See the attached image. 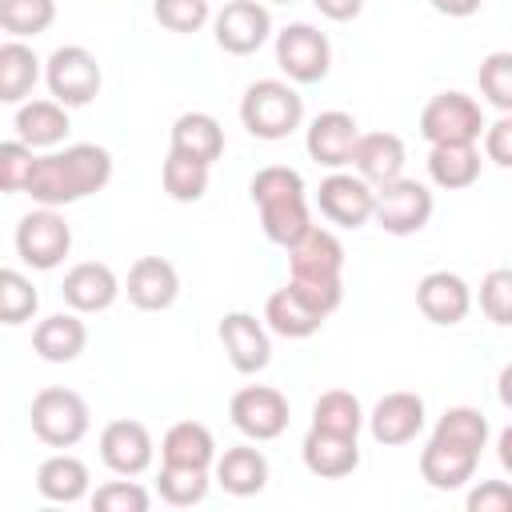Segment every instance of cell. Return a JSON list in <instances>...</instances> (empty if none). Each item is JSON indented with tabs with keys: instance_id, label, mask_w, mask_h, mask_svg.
<instances>
[{
	"instance_id": "e0dca14e",
	"label": "cell",
	"mask_w": 512,
	"mask_h": 512,
	"mask_svg": "<svg viewBox=\"0 0 512 512\" xmlns=\"http://www.w3.org/2000/svg\"><path fill=\"white\" fill-rule=\"evenodd\" d=\"M220 344L232 360L236 372L244 376H256L272 364V340H268V324L256 320L252 312H224L220 320Z\"/></svg>"
},
{
	"instance_id": "bcb514c9",
	"label": "cell",
	"mask_w": 512,
	"mask_h": 512,
	"mask_svg": "<svg viewBox=\"0 0 512 512\" xmlns=\"http://www.w3.org/2000/svg\"><path fill=\"white\" fill-rule=\"evenodd\" d=\"M312 8L324 16V20H336V24H348L364 12V0H312Z\"/></svg>"
},
{
	"instance_id": "7bdbcfd3",
	"label": "cell",
	"mask_w": 512,
	"mask_h": 512,
	"mask_svg": "<svg viewBox=\"0 0 512 512\" xmlns=\"http://www.w3.org/2000/svg\"><path fill=\"white\" fill-rule=\"evenodd\" d=\"M36 168V148H28L24 140H4L0 144V188L4 192H24Z\"/></svg>"
},
{
	"instance_id": "44dd1931",
	"label": "cell",
	"mask_w": 512,
	"mask_h": 512,
	"mask_svg": "<svg viewBox=\"0 0 512 512\" xmlns=\"http://www.w3.org/2000/svg\"><path fill=\"white\" fill-rule=\"evenodd\" d=\"M300 456H304V468L320 480H344L360 468L356 436H340V432H324V428H308Z\"/></svg>"
},
{
	"instance_id": "8992f818",
	"label": "cell",
	"mask_w": 512,
	"mask_h": 512,
	"mask_svg": "<svg viewBox=\"0 0 512 512\" xmlns=\"http://www.w3.org/2000/svg\"><path fill=\"white\" fill-rule=\"evenodd\" d=\"M488 120L480 112V100L468 92H436L420 108V136L428 144H476L484 136Z\"/></svg>"
},
{
	"instance_id": "f35d334b",
	"label": "cell",
	"mask_w": 512,
	"mask_h": 512,
	"mask_svg": "<svg viewBox=\"0 0 512 512\" xmlns=\"http://www.w3.org/2000/svg\"><path fill=\"white\" fill-rule=\"evenodd\" d=\"M476 84L496 112H512V52H488L476 68Z\"/></svg>"
},
{
	"instance_id": "ba28073f",
	"label": "cell",
	"mask_w": 512,
	"mask_h": 512,
	"mask_svg": "<svg viewBox=\"0 0 512 512\" xmlns=\"http://www.w3.org/2000/svg\"><path fill=\"white\" fill-rule=\"evenodd\" d=\"M44 84L64 108H84L100 96L104 72L84 44H64L44 60Z\"/></svg>"
},
{
	"instance_id": "4316f807",
	"label": "cell",
	"mask_w": 512,
	"mask_h": 512,
	"mask_svg": "<svg viewBox=\"0 0 512 512\" xmlns=\"http://www.w3.org/2000/svg\"><path fill=\"white\" fill-rule=\"evenodd\" d=\"M324 312L320 308H312L292 284H284V288H276L272 296H268V304H264V324H268V332H276V336H284V340H308V336H316L320 328H324Z\"/></svg>"
},
{
	"instance_id": "d590c367",
	"label": "cell",
	"mask_w": 512,
	"mask_h": 512,
	"mask_svg": "<svg viewBox=\"0 0 512 512\" xmlns=\"http://www.w3.org/2000/svg\"><path fill=\"white\" fill-rule=\"evenodd\" d=\"M436 440H448V444H460V448H472V452H484L488 448V416L480 408H468V404H452L444 408V416L436 420L432 428Z\"/></svg>"
},
{
	"instance_id": "7a4b0ae2",
	"label": "cell",
	"mask_w": 512,
	"mask_h": 512,
	"mask_svg": "<svg viewBox=\"0 0 512 512\" xmlns=\"http://www.w3.org/2000/svg\"><path fill=\"white\" fill-rule=\"evenodd\" d=\"M288 284L324 316H332L344 300V244L332 228L312 224L288 248Z\"/></svg>"
},
{
	"instance_id": "1f68e13d",
	"label": "cell",
	"mask_w": 512,
	"mask_h": 512,
	"mask_svg": "<svg viewBox=\"0 0 512 512\" xmlns=\"http://www.w3.org/2000/svg\"><path fill=\"white\" fill-rule=\"evenodd\" d=\"M428 176L444 192L472 188L480 180V148L476 144H432L428 148Z\"/></svg>"
},
{
	"instance_id": "7dc6e473",
	"label": "cell",
	"mask_w": 512,
	"mask_h": 512,
	"mask_svg": "<svg viewBox=\"0 0 512 512\" xmlns=\"http://www.w3.org/2000/svg\"><path fill=\"white\" fill-rule=\"evenodd\" d=\"M428 4H432L440 16H448V20H464V16H476L484 0H428Z\"/></svg>"
},
{
	"instance_id": "9c48e42d",
	"label": "cell",
	"mask_w": 512,
	"mask_h": 512,
	"mask_svg": "<svg viewBox=\"0 0 512 512\" xmlns=\"http://www.w3.org/2000/svg\"><path fill=\"white\" fill-rule=\"evenodd\" d=\"M228 416H232L240 436L260 444V440L284 436V428L292 420V408H288V396L280 388H272V384H244V388L232 392Z\"/></svg>"
},
{
	"instance_id": "603a6c76",
	"label": "cell",
	"mask_w": 512,
	"mask_h": 512,
	"mask_svg": "<svg viewBox=\"0 0 512 512\" xmlns=\"http://www.w3.org/2000/svg\"><path fill=\"white\" fill-rule=\"evenodd\" d=\"M476 464H480V452L460 448V444H448V440H436V436H428V444L420 448V476L436 492L464 488L476 476Z\"/></svg>"
},
{
	"instance_id": "30bf717a",
	"label": "cell",
	"mask_w": 512,
	"mask_h": 512,
	"mask_svg": "<svg viewBox=\"0 0 512 512\" xmlns=\"http://www.w3.org/2000/svg\"><path fill=\"white\" fill-rule=\"evenodd\" d=\"M276 64L292 84H320L332 68V44L316 24H288L276 32Z\"/></svg>"
},
{
	"instance_id": "681fc988",
	"label": "cell",
	"mask_w": 512,
	"mask_h": 512,
	"mask_svg": "<svg viewBox=\"0 0 512 512\" xmlns=\"http://www.w3.org/2000/svg\"><path fill=\"white\" fill-rule=\"evenodd\" d=\"M496 396H500V404L512 412V360L500 368V376H496Z\"/></svg>"
},
{
	"instance_id": "b9f144b4",
	"label": "cell",
	"mask_w": 512,
	"mask_h": 512,
	"mask_svg": "<svg viewBox=\"0 0 512 512\" xmlns=\"http://www.w3.org/2000/svg\"><path fill=\"white\" fill-rule=\"evenodd\" d=\"M480 312L496 324V328H512V268H492L480 280Z\"/></svg>"
},
{
	"instance_id": "f546056e",
	"label": "cell",
	"mask_w": 512,
	"mask_h": 512,
	"mask_svg": "<svg viewBox=\"0 0 512 512\" xmlns=\"http://www.w3.org/2000/svg\"><path fill=\"white\" fill-rule=\"evenodd\" d=\"M216 436L200 420H176L160 440V464H188V468H212L216 464Z\"/></svg>"
},
{
	"instance_id": "f6af8a7d",
	"label": "cell",
	"mask_w": 512,
	"mask_h": 512,
	"mask_svg": "<svg viewBox=\"0 0 512 512\" xmlns=\"http://www.w3.org/2000/svg\"><path fill=\"white\" fill-rule=\"evenodd\" d=\"M484 156L496 168H512V112H500V120L484 128Z\"/></svg>"
},
{
	"instance_id": "cb8c5ba5",
	"label": "cell",
	"mask_w": 512,
	"mask_h": 512,
	"mask_svg": "<svg viewBox=\"0 0 512 512\" xmlns=\"http://www.w3.org/2000/svg\"><path fill=\"white\" fill-rule=\"evenodd\" d=\"M404 140L396 132H360L356 152H352V172H360L372 188L392 184L404 176Z\"/></svg>"
},
{
	"instance_id": "8d00e7d4",
	"label": "cell",
	"mask_w": 512,
	"mask_h": 512,
	"mask_svg": "<svg viewBox=\"0 0 512 512\" xmlns=\"http://www.w3.org/2000/svg\"><path fill=\"white\" fill-rule=\"evenodd\" d=\"M56 20V0H0V28L16 40L48 32Z\"/></svg>"
},
{
	"instance_id": "8fae6325",
	"label": "cell",
	"mask_w": 512,
	"mask_h": 512,
	"mask_svg": "<svg viewBox=\"0 0 512 512\" xmlns=\"http://www.w3.org/2000/svg\"><path fill=\"white\" fill-rule=\"evenodd\" d=\"M316 208H320V216H324L328 224L356 232V228H364V224L372 220V212H376V188H372L360 172L336 168V172H328V176L320 180V188H316Z\"/></svg>"
},
{
	"instance_id": "7c38bea8",
	"label": "cell",
	"mask_w": 512,
	"mask_h": 512,
	"mask_svg": "<svg viewBox=\"0 0 512 512\" xmlns=\"http://www.w3.org/2000/svg\"><path fill=\"white\" fill-rule=\"evenodd\" d=\"M432 208H436V200H432L428 184L400 176V180L376 188V212H372V220L388 236H416L432 220Z\"/></svg>"
},
{
	"instance_id": "83f0119b",
	"label": "cell",
	"mask_w": 512,
	"mask_h": 512,
	"mask_svg": "<svg viewBox=\"0 0 512 512\" xmlns=\"http://www.w3.org/2000/svg\"><path fill=\"white\" fill-rule=\"evenodd\" d=\"M88 488H92L88 464H84L80 456L64 452V448H60L56 456L40 460V468H36V492H40L48 504H76V500L92 496Z\"/></svg>"
},
{
	"instance_id": "7402d4cb",
	"label": "cell",
	"mask_w": 512,
	"mask_h": 512,
	"mask_svg": "<svg viewBox=\"0 0 512 512\" xmlns=\"http://www.w3.org/2000/svg\"><path fill=\"white\" fill-rule=\"evenodd\" d=\"M12 128H16V140H24L28 148H60L72 132V120H68V108L60 100H24L16 104V116H12Z\"/></svg>"
},
{
	"instance_id": "c3c4849f",
	"label": "cell",
	"mask_w": 512,
	"mask_h": 512,
	"mask_svg": "<svg viewBox=\"0 0 512 512\" xmlns=\"http://www.w3.org/2000/svg\"><path fill=\"white\" fill-rule=\"evenodd\" d=\"M496 460H500V468L512 476V424L496 436Z\"/></svg>"
},
{
	"instance_id": "f907efd6",
	"label": "cell",
	"mask_w": 512,
	"mask_h": 512,
	"mask_svg": "<svg viewBox=\"0 0 512 512\" xmlns=\"http://www.w3.org/2000/svg\"><path fill=\"white\" fill-rule=\"evenodd\" d=\"M272 4H292V0H272Z\"/></svg>"
},
{
	"instance_id": "52a82bcc",
	"label": "cell",
	"mask_w": 512,
	"mask_h": 512,
	"mask_svg": "<svg viewBox=\"0 0 512 512\" xmlns=\"http://www.w3.org/2000/svg\"><path fill=\"white\" fill-rule=\"evenodd\" d=\"M68 252H72V224L60 216V208L36 204L32 212L20 216V224H16V256L28 268L52 272V268L64 264Z\"/></svg>"
},
{
	"instance_id": "484cf974",
	"label": "cell",
	"mask_w": 512,
	"mask_h": 512,
	"mask_svg": "<svg viewBox=\"0 0 512 512\" xmlns=\"http://www.w3.org/2000/svg\"><path fill=\"white\" fill-rule=\"evenodd\" d=\"M212 476L228 496H256L268 484V456L256 448V440L252 444H232L216 456Z\"/></svg>"
},
{
	"instance_id": "277c9868",
	"label": "cell",
	"mask_w": 512,
	"mask_h": 512,
	"mask_svg": "<svg viewBox=\"0 0 512 512\" xmlns=\"http://www.w3.org/2000/svg\"><path fill=\"white\" fill-rule=\"evenodd\" d=\"M240 124L256 140H284L304 124V100L292 80H252L240 96Z\"/></svg>"
},
{
	"instance_id": "d6a6232c",
	"label": "cell",
	"mask_w": 512,
	"mask_h": 512,
	"mask_svg": "<svg viewBox=\"0 0 512 512\" xmlns=\"http://www.w3.org/2000/svg\"><path fill=\"white\" fill-rule=\"evenodd\" d=\"M364 424H368V412L348 388H328L312 404V428L340 432V436H360Z\"/></svg>"
},
{
	"instance_id": "2e32d148",
	"label": "cell",
	"mask_w": 512,
	"mask_h": 512,
	"mask_svg": "<svg viewBox=\"0 0 512 512\" xmlns=\"http://www.w3.org/2000/svg\"><path fill=\"white\" fill-rule=\"evenodd\" d=\"M356 140H360V124L352 112H340V108H328L320 116H312V124L304 128V148L316 164L324 168H348L352 164V152H356Z\"/></svg>"
},
{
	"instance_id": "60d3db41",
	"label": "cell",
	"mask_w": 512,
	"mask_h": 512,
	"mask_svg": "<svg viewBox=\"0 0 512 512\" xmlns=\"http://www.w3.org/2000/svg\"><path fill=\"white\" fill-rule=\"evenodd\" d=\"M152 16L160 28L188 36L212 20V4L208 0H152Z\"/></svg>"
},
{
	"instance_id": "ffe728a7",
	"label": "cell",
	"mask_w": 512,
	"mask_h": 512,
	"mask_svg": "<svg viewBox=\"0 0 512 512\" xmlns=\"http://www.w3.org/2000/svg\"><path fill=\"white\" fill-rule=\"evenodd\" d=\"M124 292H128V300H132L140 312H164V308H172L176 296H180V272H176V264L164 260V256H140V260L128 268Z\"/></svg>"
},
{
	"instance_id": "9a60e30c",
	"label": "cell",
	"mask_w": 512,
	"mask_h": 512,
	"mask_svg": "<svg viewBox=\"0 0 512 512\" xmlns=\"http://www.w3.org/2000/svg\"><path fill=\"white\" fill-rule=\"evenodd\" d=\"M424 396L416 392H384L376 400V408L368 412V432L376 444L384 448H400V444H412L420 432H424Z\"/></svg>"
},
{
	"instance_id": "d6986e66",
	"label": "cell",
	"mask_w": 512,
	"mask_h": 512,
	"mask_svg": "<svg viewBox=\"0 0 512 512\" xmlns=\"http://www.w3.org/2000/svg\"><path fill=\"white\" fill-rule=\"evenodd\" d=\"M416 308L424 320L440 324V328H452L460 324L468 312H472V288L460 272H448V268H436L428 276H420L416 284Z\"/></svg>"
},
{
	"instance_id": "e575fe53",
	"label": "cell",
	"mask_w": 512,
	"mask_h": 512,
	"mask_svg": "<svg viewBox=\"0 0 512 512\" xmlns=\"http://www.w3.org/2000/svg\"><path fill=\"white\" fill-rule=\"evenodd\" d=\"M208 172H212V164H200V160L180 156V152L168 148L164 168H160V180H164V192H168L176 204H196V200H204V192H208Z\"/></svg>"
},
{
	"instance_id": "ab89813d",
	"label": "cell",
	"mask_w": 512,
	"mask_h": 512,
	"mask_svg": "<svg viewBox=\"0 0 512 512\" xmlns=\"http://www.w3.org/2000/svg\"><path fill=\"white\" fill-rule=\"evenodd\" d=\"M88 504H92L96 512H148V508H152V492H148L144 484H136L132 476H120V480L100 484V488L88 496Z\"/></svg>"
},
{
	"instance_id": "836d02e7",
	"label": "cell",
	"mask_w": 512,
	"mask_h": 512,
	"mask_svg": "<svg viewBox=\"0 0 512 512\" xmlns=\"http://www.w3.org/2000/svg\"><path fill=\"white\" fill-rule=\"evenodd\" d=\"M212 480H216L212 468L160 464V472H156V492H160V500L172 504V508H192V504H204Z\"/></svg>"
},
{
	"instance_id": "4dcf8cb0",
	"label": "cell",
	"mask_w": 512,
	"mask_h": 512,
	"mask_svg": "<svg viewBox=\"0 0 512 512\" xmlns=\"http://www.w3.org/2000/svg\"><path fill=\"white\" fill-rule=\"evenodd\" d=\"M40 64H44V60H40L24 40L8 36V40L0 44V100H4V104H24V100L32 96V88H36V80L44 76Z\"/></svg>"
},
{
	"instance_id": "6da1fadb",
	"label": "cell",
	"mask_w": 512,
	"mask_h": 512,
	"mask_svg": "<svg viewBox=\"0 0 512 512\" xmlns=\"http://www.w3.org/2000/svg\"><path fill=\"white\" fill-rule=\"evenodd\" d=\"M112 180V152L104 144H64L36 156L28 196L44 208H64L84 196H96Z\"/></svg>"
},
{
	"instance_id": "d4e9b609",
	"label": "cell",
	"mask_w": 512,
	"mask_h": 512,
	"mask_svg": "<svg viewBox=\"0 0 512 512\" xmlns=\"http://www.w3.org/2000/svg\"><path fill=\"white\" fill-rule=\"evenodd\" d=\"M32 348L48 364H72L88 348V324L72 308L68 312H52L32 328Z\"/></svg>"
},
{
	"instance_id": "74e56055",
	"label": "cell",
	"mask_w": 512,
	"mask_h": 512,
	"mask_svg": "<svg viewBox=\"0 0 512 512\" xmlns=\"http://www.w3.org/2000/svg\"><path fill=\"white\" fill-rule=\"evenodd\" d=\"M40 308V292L32 288V280L20 268H0V320L8 328L32 320Z\"/></svg>"
},
{
	"instance_id": "5bb4252c",
	"label": "cell",
	"mask_w": 512,
	"mask_h": 512,
	"mask_svg": "<svg viewBox=\"0 0 512 512\" xmlns=\"http://www.w3.org/2000/svg\"><path fill=\"white\" fill-rule=\"evenodd\" d=\"M100 460L116 476H140V472H148L152 460H156V444H152L148 424L128 420V416L108 420L100 428Z\"/></svg>"
},
{
	"instance_id": "3957f363",
	"label": "cell",
	"mask_w": 512,
	"mask_h": 512,
	"mask_svg": "<svg viewBox=\"0 0 512 512\" xmlns=\"http://www.w3.org/2000/svg\"><path fill=\"white\" fill-rule=\"evenodd\" d=\"M248 196L260 212V228L272 244L292 248L308 228H312V208H308V188L304 176L288 164H264L252 184Z\"/></svg>"
},
{
	"instance_id": "f1b7e54d",
	"label": "cell",
	"mask_w": 512,
	"mask_h": 512,
	"mask_svg": "<svg viewBox=\"0 0 512 512\" xmlns=\"http://www.w3.org/2000/svg\"><path fill=\"white\" fill-rule=\"evenodd\" d=\"M168 148L180 152V156H192L200 164H216L224 156V128L212 112H180L172 120Z\"/></svg>"
},
{
	"instance_id": "5b68a950",
	"label": "cell",
	"mask_w": 512,
	"mask_h": 512,
	"mask_svg": "<svg viewBox=\"0 0 512 512\" xmlns=\"http://www.w3.org/2000/svg\"><path fill=\"white\" fill-rule=\"evenodd\" d=\"M28 424H32V436L48 448H76L92 428V412H88V400L76 388L48 384L32 396Z\"/></svg>"
},
{
	"instance_id": "4fadbf2b",
	"label": "cell",
	"mask_w": 512,
	"mask_h": 512,
	"mask_svg": "<svg viewBox=\"0 0 512 512\" xmlns=\"http://www.w3.org/2000/svg\"><path fill=\"white\" fill-rule=\"evenodd\" d=\"M212 36L228 56H252L272 36V12L260 0H228L212 16Z\"/></svg>"
},
{
	"instance_id": "ee69618b",
	"label": "cell",
	"mask_w": 512,
	"mask_h": 512,
	"mask_svg": "<svg viewBox=\"0 0 512 512\" xmlns=\"http://www.w3.org/2000/svg\"><path fill=\"white\" fill-rule=\"evenodd\" d=\"M468 512H512V484L508 480H480L464 496Z\"/></svg>"
},
{
	"instance_id": "ac0fdd59",
	"label": "cell",
	"mask_w": 512,
	"mask_h": 512,
	"mask_svg": "<svg viewBox=\"0 0 512 512\" xmlns=\"http://www.w3.org/2000/svg\"><path fill=\"white\" fill-rule=\"evenodd\" d=\"M120 292H124L120 276H116L108 264H100V260H80V264H72V268L64 272V284H60L64 304H68L72 312H80V316L108 312Z\"/></svg>"
}]
</instances>
